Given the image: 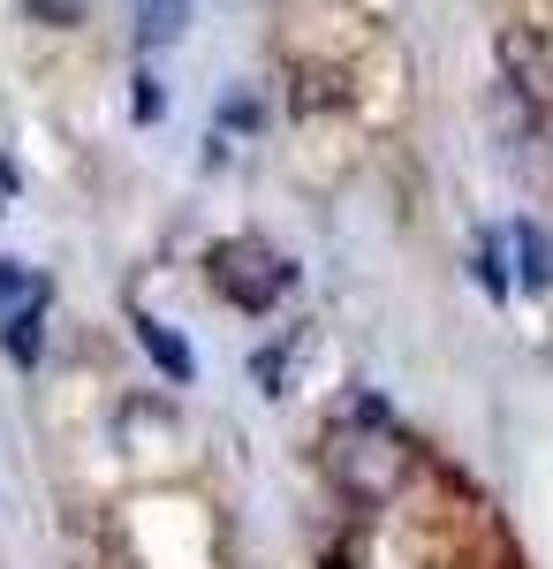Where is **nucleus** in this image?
I'll return each mask as SVG.
<instances>
[{"label":"nucleus","mask_w":553,"mask_h":569,"mask_svg":"<svg viewBox=\"0 0 553 569\" xmlns=\"http://www.w3.org/2000/svg\"><path fill=\"white\" fill-rule=\"evenodd\" d=\"M493 53H501V77L515 84V99L553 114V31H539V23H501Z\"/></svg>","instance_id":"obj_4"},{"label":"nucleus","mask_w":553,"mask_h":569,"mask_svg":"<svg viewBox=\"0 0 553 569\" xmlns=\"http://www.w3.org/2000/svg\"><path fill=\"white\" fill-rule=\"evenodd\" d=\"M319 463H326V479H334L349 501L386 509V501L410 486V471H418V448L394 433L380 410H356V418H334V426H326Z\"/></svg>","instance_id":"obj_1"},{"label":"nucleus","mask_w":553,"mask_h":569,"mask_svg":"<svg viewBox=\"0 0 553 569\" xmlns=\"http://www.w3.org/2000/svg\"><path fill=\"white\" fill-rule=\"evenodd\" d=\"M334 569H349V562H334Z\"/></svg>","instance_id":"obj_9"},{"label":"nucleus","mask_w":553,"mask_h":569,"mask_svg":"<svg viewBox=\"0 0 553 569\" xmlns=\"http://www.w3.org/2000/svg\"><path fill=\"white\" fill-rule=\"evenodd\" d=\"M515 251H523V281L531 289H553V243H546V228H515Z\"/></svg>","instance_id":"obj_7"},{"label":"nucleus","mask_w":553,"mask_h":569,"mask_svg":"<svg viewBox=\"0 0 553 569\" xmlns=\"http://www.w3.org/2000/svg\"><path fill=\"white\" fill-rule=\"evenodd\" d=\"M31 16H39V23H77L84 0H31Z\"/></svg>","instance_id":"obj_8"},{"label":"nucleus","mask_w":553,"mask_h":569,"mask_svg":"<svg viewBox=\"0 0 553 569\" xmlns=\"http://www.w3.org/2000/svg\"><path fill=\"white\" fill-rule=\"evenodd\" d=\"M137 342L152 350V365H160L168 380H190V372H198V357L182 350V342H174V335L160 327V319H152V311H137Z\"/></svg>","instance_id":"obj_5"},{"label":"nucleus","mask_w":553,"mask_h":569,"mask_svg":"<svg viewBox=\"0 0 553 569\" xmlns=\"http://www.w3.org/2000/svg\"><path fill=\"white\" fill-rule=\"evenodd\" d=\"M182 23H190V0H137V31H144V46H168Z\"/></svg>","instance_id":"obj_6"},{"label":"nucleus","mask_w":553,"mask_h":569,"mask_svg":"<svg viewBox=\"0 0 553 569\" xmlns=\"http://www.w3.org/2000/svg\"><path fill=\"white\" fill-rule=\"evenodd\" d=\"M205 281H213L235 311H273L289 297L296 266L281 259L273 243H258V236H220L213 251H205Z\"/></svg>","instance_id":"obj_2"},{"label":"nucleus","mask_w":553,"mask_h":569,"mask_svg":"<svg viewBox=\"0 0 553 569\" xmlns=\"http://www.w3.org/2000/svg\"><path fill=\"white\" fill-rule=\"evenodd\" d=\"M46 305H53V289H46L39 266L0 259V350L16 357V365H39V350H46Z\"/></svg>","instance_id":"obj_3"}]
</instances>
